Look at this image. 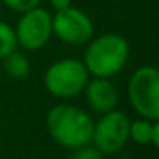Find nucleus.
Segmentation results:
<instances>
[{"instance_id": "1", "label": "nucleus", "mask_w": 159, "mask_h": 159, "mask_svg": "<svg viewBox=\"0 0 159 159\" xmlns=\"http://www.w3.org/2000/svg\"><path fill=\"white\" fill-rule=\"evenodd\" d=\"M46 127L53 140L67 149L89 144L94 121L84 110L72 104H57L46 116Z\"/></svg>"}, {"instance_id": "2", "label": "nucleus", "mask_w": 159, "mask_h": 159, "mask_svg": "<svg viewBox=\"0 0 159 159\" xmlns=\"http://www.w3.org/2000/svg\"><path fill=\"white\" fill-rule=\"evenodd\" d=\"M128 43L123 36L106 33L93 39L84 53V65L94 77H113L125 67L128 60Z\"/></svg>"}, {"instance_id": "3", "label": "nucleus", "mask_w": 159, "mask_h": 159, "mask_svg": "<svg viewBox=\"0 0 159 159\" xmlns=\"http://www.w3.org/2000/svg\"><path fill=\"white\" fill-rule=\"evenodd\" d=\"M128 99L134 110L147 120L159 118V72L151 65L140 67L128 80Z\"/></svg>"}, {"instance_id": "4", "label": "nucleus", "mask_w": 159, "mask_h": 159, "mask_svg": "<svg viewBox=\"0 0 159 159\" xmlns=\"http://www.w3.org/2000/svg\"><path fill=\"white\" fill-rule=\"evenodd\" d=\"M89 80L86 65L75 58H63L50 65L45 74V87L57 98H74L82 93Z\"/></svg>"}, {"instance_id": "5", "label": "nucleus", "mask_w": 159, "mask_h": 159, "mask_svg": "<svg viewBox=\"0 0 159 159\" xmlns=\"http://www.w3.org/2000/svg\"><path fill=\"white\" fill-rule=\"evenodd\" d=\"M128 132H130L128 116L123 111L111 110L108 113H103V118L94 123L91 140L103 154H115L127 144Z\"/></svg>"}, {"instance_id": "6", "label": "nucleus", "mask_w": 159, "mask_h": 159, "mask_svg": "<svg viewBox=\"0 0 159 159\" xmlns=\"http://www.w3.org/2000/svg\"><path fill=\"white\" fill-rule=\"evenodd\" d=\"M52 31L63 43L84 45L93 38L94 26L86 12L70 5L67 9L57 11L55 17H52Z\"/></svg>"}, {"instance_id": "7", "label": "nucleus", "mask_w": 159, "mask_h": 159, "mask_svg": "<svg viewBox=\"0 0 159 159\" xmlns=\"http://www.w3.org/2000/svg\"><path fill=\"white\" fill-rule=\"evenodd\" d=\"M16 31L17 43L26 50H39L48 43L52 31V16L46 9L34 7L31 11L22 12Z\"/></svg>"}, {"instance_id": "8", "label": "nucleus", "mask_w": 159, "mask_h": 159, "mask_svg": "<svg viewBox=\"0 0 159 159\" xmlns=\"http://www.w3.org/2000/svg\"><path fill=\"white\" fill-rule=\"evenodd\" d=\"M84 91H86L87 103L94 111L108 113V111L115 110L118 103L116 87L106 77H94L93 80H87Z\"/></svg>"}, {"instance_id": "9", "label": "nucleus", "mask_w": 159, "mask_h": 159, "mask_svg": "<svg viewBox=\"0 0 159 159\" xmlns=\"http://www.w3.org/2000/svg\"><path fill=\"white\" fill-rule=\"evenodd\" d=\"M128 137H132V140L137 144H152L154 147L159 145V125L154 120H135L134 123H130V132Z\"/></svg>"}, {"instance_id": "10", "label": "nucleus", "mask_w": 159, "mask_h": 159, "mask_svg": "<svg viewBox=\"0 0 159 159\" xmlns=\"http://www.w3.org/2000/svg\"><path fill=\"white\" fill-rule=\"evenodd\" d=\"M4 70L5 74H7L9 77H12V79L16 80H22L26 79V77L29 75V72H31V63H29V60L26 58L22 53L19 52H12L9 53L7 57H4Z\"/></svg>"}, {"instance_id": "11", "label": "nucleus", "mask_w": 159, "mask_h": 159, "mask_svg": "<svg viewBox=\"0 0 159 159\" xmlns=\"http://www.w3.org/2000/svg\"><path fill=\"white\" fill-rule=\"evenodd\" d=\"M17 46V38H16V31L7 24V22L0 21V60L12 53Z\"/></svg>"}, {"instance_id": "12", "label": "nucleus", "mask_w": 159, "mask_h": 159, "mask_svg": "<svg viewBox=\"0 0 159 159\" xmlns=\"http://www.w3.org/2000/svg\"><path fill=\"white\" fill-rule=\"evenodd\" d=\"M69 159H104V154L96 147V145L84 144V145H80V147L74 149Z\"/></svg>"}, {"instance_id": "13", "label": "nucleus", "mask_w": 159, "mask_h": 159, "mask_svg": "<svg viewBox=\"0 0 159 159\" xmlns=\"http://www.w3.org/2000/svg\"><path fill=\"white\" fill-rule=\"evenodd\" d=\"M41 0H4V4L16 12H26L38 7Z\"/></svg>"}, {"instance_id": "14", "label": "nucleus", "mask_w": 159, "mask_h": 159, "mask_svg": "<svg viewBox=\"0 0 159 159\" xmlns=\"http://www.w3.org/2000/svg\"><path fill=\"white\" fill-rule=\"evenodd\" d=\"M50 2H52L55 11H62V9H67L72 5V0H50Z\"/></svg>"}, {"instance_id": "15", "label": "nucleus", "mask_w": 159, "mask_h": 159, "mask_svg": "<svg viewBox=\"0 0 159 159\" xmlns=\"http://www.w3.org/2000/svg\"><path fill=\"white\" fill-rule=\"evenodd\" d=\"M121 159H123V157H121Z\"/></svg>"}]
</instances>
